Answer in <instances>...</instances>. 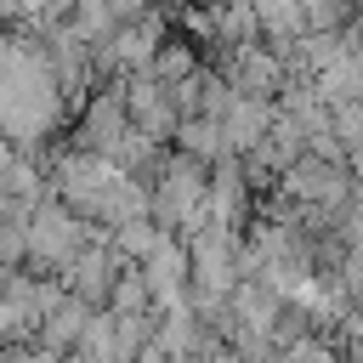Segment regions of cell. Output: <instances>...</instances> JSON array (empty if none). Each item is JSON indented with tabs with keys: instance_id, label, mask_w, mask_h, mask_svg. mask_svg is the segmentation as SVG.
Returning a JSON list of instances; mask_svg holds the SVG:
<instances>
[{
	"instance_id": "3",
	"label": "cell",
	"mask_w": 363,
	"mask_h": 363,
	"mask_svg": "<svg viewBox=\"0 0 363 363\" xmlns=\"http://www.w3.org/2000/svg\"><path fill=\"white\" fill-rule=\"evenodd\" d=\"M125 125H130V113H125V85H119V79H102V85H91V96L79 102V113H74V125H68V147L108 159L113 142L125 136Z\"/></svg>"
},
{
	"instance_id": "7",
	"label": "cell",
	"mask_w": 363,
	"mask_h": 363,
	"mask_svg": "<svg viewBox=\"0 0 363 363\" xmlns=\"http://www.w3.org/2000/svg\"><path fill=\"white\" fill-rule=\"evenodd\" d=\"M278 119V96H250V91H238V102L227 108V119H221V130H227V153H250L261 136H267V125Z\"/></svg>"
},
{
	"instance_id": "5",
	"label": "cell",
	"mask_w": 363,
	"mask_h": 363,
	"mask_svg": "<svg viewBox=\"0 0 363 363\" xmlns=\"http://www.w3.org/2000/svg\"><path fill=\"white\" fill-rule=\"evenodd\" d=\"M119 85H125V113H130V125L147 130L153 142H170V136H176V119H182V113L170 108V91H164L153 74H125Z\"/></svg>"
},
{
	"instance_id": "10",
	"label": "cell",
	"mask_w": 363,
	"mask_h": 363,
	"mask_svg": "<svg viewBox=\"0 0 363 363\" xmlns=\"http://www.w3.org/2000/svg\"><path fill=\"white\" fill-rule=\"evenodd\" d=\"M312 335V312H306V301H295V295H284L278 301V312H272V329H267V346L272 352H289V346H301Z\"/></svg>"
},
{
	"instance_id": "1",
	"label": "cell",
	"mask_w": 363,
	"mask_h": 363,
	"mask_svg": "<svg viewBox=\"0 0 363 363\" xmlns=\"http://www.w3.org/2000/svg\"><path fill=\"white\" fill-rule=\"evenodd\" d=\"M204 193H210V164L193 159V153H182V147H170L164 170L147 187V216L164 233H193L199 221H210L204 216Z\"/></svg>"
},
{
	"instance_id": "6",
	"label": "cell",
	"mask_w": 363,
	"mask_h": 363,
	"mask_svg": "<svg viewBox=\"0 0 363 363\" xmlns=\"http://www.w3.org/2000/svg\"><path fill=\"white\" fill-rule=\"evenodd\" d=\"M91 301H79L74 289H62L51 306H45V318H40V329H34V346H45V352H74L79 346V335H85V323H91Z\"/></svg>"
},
{
	"instance_id": "13",
	"label": "cell",
	"mask_w": 363,
	"mask_h": 363,
	"mask_svg": "<svg viewBox=\"0 0 363 363\" xmlns=\"http://www.w3.org/2000/svg\"><path fill=\"white\" fill-rule=\"evenodd\" d=\"M301 11H306V28H318V34H346L357 17L352 0H301Z\"/></svg>"
},
{
	"instance_id": "12",
	"label": "cell",
	"mask_w": 363,
	"mask_h": 363,
	"mask_svg": "<svg viewBox=\"0 0 363 363\" xmlns=\"http://www.w3.org/2000/svg\"><path fill=\"white\" fill-rule=\"evenodd\" d=\"M74 352H79L85 363H113V312H108V306L91 312V323H85V335H79Z\"/></svg>"
},
{
	"instance_id": "2",
	"label": "cell",
	"mask_w": 363,
	"mask_h": 363,
	"mask_svg": "<svg viewBox=\"0 0 363 363\" xmlns=\"http://www.w3.org/2000/svg\"><path fill=\"white\" fill-rule=\"evenodd\" d=\"M85 227H91V221H79L57 193H45V199L28 210V227H23V267L40 272V278H57V272L74 261V250L85 244Z\"/></svg>"
},
{
	"instance_id": "11",
	"label": "cell",
	"mask_w": 363,
	"mask_h": 363,
	"mask_svg": "<svg viewBox=\"0 0 363 363\" xmlns=\"http://www.w3.org/2000/svg\"><path fill=\"white\" fill-rule=\"evenodd\" d=\"M136 306H153V295H147L142 267H136V261H125V267H119V278H113V289H108V312H136Z\"/></svg>"
},
{
	"instance_id": "4",
	"label": "cell",
	"mask_w": 363,
	"mask_h": 363,
	"mask_svg": "<svg viewBox=\"0 0 363 363\" xmlns=\"http://www.w3.org/2000/svg\"><path fill=\"white\" fill-rule=\"evenodd\" d=\"M136 267H142V278H147L153 306H182V301H187V238H182V233H159V244H153Z\"/></svg>"
},
{
	"instance_id": "8",
	"label": "cell",
	"mask_w": 363,
	"mask_h": 363,
	"mask_svg": "<svg viewBox=\"0 0 363 363\" xmlns=\"http://www.w3.org/2000/svg\"><path fill=\"white\" fill-rule=\"evenodd\" d=\"M170 147H182V153H193V159L216 164V159L227 153V130H221V119H210V113H182V119H176Z\"/></svg>"
},
{
	"instance_id": "9",
	"label": "cell",
	"mask_w": 363,
	"mask_h": 363,
	"mask_svg": "<svg viewBox=\"0 0 363 363\" xmlns=\"http://www.w3.org/2000/svg\"><path fill=\"white\" fill-rule=\"evenodd\" d=\"M250 11H255V28H261V40H267L272 51L306 34V11H301V0H250Z\"/></svg>"
}]
</instances>
